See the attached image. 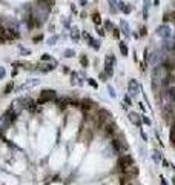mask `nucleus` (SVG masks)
<instances>
[{
	"mask_svg": "<svg viewBox=\"0 0 175 185\" xmlns=\"http://www.w3.org/2000/svg\"><path fill=\"white\" fill-rule=\"evenodd\" d=\"M78 3H80V6H86L88 5V0H78Z\"/></svg>",
	"mask_w": 175,
	"mask_h": 185,
	"instance_id": "obj_35",
	"label": "nucleus"
},
{
	"mask_svg": "<svg viewBox=\"0 0 175 185\" xmlns=\"http://www.w3.org/2000/svg\"><path fill=\"white\" fill-rule=\"evenodd\" d=\"M40 40H43V34H40V36H36V37H34V42H40Z\"/></svg>",
	"mask_w": 175,
	"mask_h": 185,
	"instance_id": "obj_30",
	"label": "nucleus"
},
{
	"mask_svg": "<svg viewBox=\"0 0 175 185\" xmlns=\"http://www.w3.org/2000/svg\"><path fill=\"white\" fill-rule=\"evenodd\" d=\"M170 142L172 145H175V122L170 125Z\"/></svg>",
	"mask_w": 175,
	"mask_h": 185,
	"instance_id": "obj_18",
	"label": "nucleus"
},
{
	"mask_svg": "<svg viewBox=\"0 0 175 185\" xmlns=\"http://www.w3.org/2000/svg\"><path fill=\"white\" fill-rule=\"evenodd\" d=\"M112 31H114V37H120V29L118 28H114Z\"/></svg>",
	"mask_w": 175,
	"mask_h": 185,
	"instance_id": "obj_31",
	"label": "nucleus"
},
{
	"mask_svg": "<svg viewBox=\"0 0 175 185\" xmlns=\"http://www.w3.org/2000/svg\"><path fill=\"white\" fill-rule=\"evenodd\" d=\"M108 77H109V76H108V74H106V73H100V79H101V80H103V82H105Z\"/></svg>",
	"mask_w": 175,
	"mask_h": 185,
	"instance_id": "obj_32",
	"label": "nucleus"
},
{
	"mask_svg": "<svg viewBox=\"0 0 175 185\" xmlns=\"http://www.w3.org/2000/svg\"><path fill=\"white\" fill-rule=\"evenodd\" d=\"M152 159H154L155 162H160V159H161V154H160V151H155L154 154H152Z\"/></svg>",
	"mask_w": 175,
	"mask_h": 185,
	"instance_id": "obj_23",
	"label": "nucleus"
},
{
	"mask_svg": "<svg viewBox=\"0 0 175 185\" xmlns=\"http://www.w3.org/2000/svg\"><path fill=\"white\" fill-rule=\"evenodd\" d=\"M88 45H89L91 48H94V50H100V42L95 40V39H92V37L88 39Z\"/></svg>",
	"mask_w": 175,
	"mask_h": 185,
	"instance_id": "obj_13",
	"label": "nucleus"
},
{
	"mask_svg": "<svg viewBox=\"0 0 175 185\" xmlns=\"http://www.w3.org/2000/svg\"><path fill=\"white\" fill-rule=\"evenodd\" d=\"M172 182H174V185H175V177H174V180H172Z\"/></svg>",
	"mask_w": 175,
	"mask_h": 185,
	"instance_id": "obj_41",
	"label": "nucleus"
},
{
	"mask_svg": "<svg viewBox=\"0 0 175 185\" xmlns=\"http://www.w3.org/2000/svg\"><path fill=\"white\" fill-rule=\"evenodd\" d=\"M13 88H14V84H13V82H9V84L3 88V94H9L11 91H13Z\"/></svg>",
	"mask_w": 175,
	"mask_h": 185,
	"instance_id": "obj_20",
	"label": "nucleus"
},
{
	"mask_svg": "<svg viewBox=\"0 0 175 185\" xmlns=\"http://www.w3.org/2000/svg\"><path fill=\"white\" fill-rule=\"evenodd\" d=\"M120 26H121V29H123V32H124V36H131V28H129V26H128V23H126V22H124V20H121L120 22Z\"/></svg>",
	"mask_w": 175,
	"mask_h": 185,
	"instance_id": "obj_14",
	"label": "nucleus"
},
{
	"mask_svg": "<svg viewBox=\"0 0 175 185\" xmlns=\"http://www.w3.org/2000/svg\"><path fill=\"white\" fill-rule=\"evenodd\" d=\"M80 62H82V66H83V68H86L88 65H89V62H88V57H86L85 54L80 56Z\"/></svg>",
	"mask_w": 175,
	"mask_h": 185,
	"instance_id": "obj_21",
	"label": "nucleus"
},
{
	"mask_svg": "<svg viewBox=\"0 0 175 185\" xmlns=\"http://www.w3.org/2000/svg\"><path fill=\"white\" fill-rule=\"evenodd\" d=\"M128 91H129V94H131V97H137V96H138V93H140V85H138V82H137L135 79L129 80V84H128Z\"/></svg>",
	"mask_w": 175,
	"mask_h": 185,
	"instance_id": "obj_6",
	"label": "nucleus"
},
{
	"mask_svg": "<svg viewBox=\"0 0 175 185\" xmlns=\"http://www.w3.org/2000/svg\"><path fill=\"white\" fill-rule=\"evenodd\" d=\"M157 34L161 37V39L166 40V39H169V37H170V28L166 23H163L161 26H158V28H157Z\"/></svg>",
	"mask_w": 175,
	"mask_h": 185,
	"instance_id": "obj_7",
	"label": "nucleus"
},
{
	"mask_svg": "<svg viewBox=\"0 0 175 185\" xmlns=\"http://www.w3.org/2000/svg\"><path fill=\"white\" fill-rule=\"evenodd\" d=\"M108 90H109V94H111V97H115V91H114V88H112L111 85L108 86Z\"/></svg>",
	"mask_w": 175,
	"mask_h": 185,
	"instance_id": "obj_29",
	"label": "nucleus"
},
{
	"mask_svg": "<svg viewBox=\"0 0 175 185\" xmlns=\"http://www.w3.org/2000/svg\"><path fill=\"white\" fill-rule=\"evenodd\" d=\"M88 84H89L91 86H94V88H97V86H98V85H97V82L94 80V79H88Z\"/></svg>",
	"mask_w": 175,
	"mask_h": 185,
	"instance_id": "obj_26",
	"label": "nucleus"
},
{
	"mask_svg": "<svg viewBox=\"0 0 175 185\" xmlns=\"http://www.w3.org/2000/svg\"><path fill=\"white\" fill-rule=\"evenodd\" d=\"M105 29H109V31H111V29H114V25H112L109 20H106V22H105Z\"/></svg>",
	"mask_w": 175,
	"mask_h": 185,
	"instance_id": "obj_24",
	"label": "nucleus"
},
{
	"mask_svg": "<svg viewBox=\"0 0 175 185\" xmlns=\"http://www.w3.org/2000/svg\"><path fill=\"white\" fill-rule=\"evenodd\" d=\"M95 120H97L98 127H106V125H109L111 122H114V120H112V114L108 111V109H100V111L97 113V116H95Z\"/></svg>",
	"mask_w": 175,
	"mask_h": 185,
	"instance_id": "obj_2",
	"label": "nucleus"
},
{
	"mask_svg": "<svg viewBox=\"0 0 175 185\" xmlns=\"http://www.w3.org/2000/svg\"><path fill=\"white\" fill-rule=\"evenodd\" d=\"M57 40H59V37H57V36H52L51 39L48 40V45H54V43L57 42Z\"/></svg>",
	"mask_w": 175,
	"mask_h": 185,
	"instance_id": "obj_25",
	"label": "nucleus"
},
{
	"mask_svg": "<svg viewBox=\"0 0 175 185\" xmlns=\"http://www.w3.org/2000/svg\"><path fill=\"white\" fill-rule=\"evenodd\" d=\"M92 20H94V23H95V25H100V14H98V13H94V16H92Z\"/></svg>",
	"mask_w": 175,
	"mask_h": 185,
	"instance_id": "obj_22",
	"label": "nucleus"
},
{
	"mask_svg": "<svg viewBox=\"0 0 175 185\" xmlns=\"http://www.w3.org/2000/svg\"><path fill=\"white\" fill-rule=\"evenodd\" d=\"M49 13H51V5L48 2H45V0H37V5L32 8V16L37 23L40 25L41 22L46 20Z\"/></svg>",
	"mask_w": 175,
	"mask_h": 185,
	"instance_id": "obj_1",
	"label": "nucleus"
},
{
	"mask_svg": "<svg viewBox=\"0 0 175 185\" xmlns=\"http://www.w3.org/2000/svg\"><path fill=\"white\" fill-rule=\"evenodd\" d=\"M124 102H126V105H131V97H129V96H124Z\"/></svg>",
	"mask_w": 175,
	"mask_h": 185,
	"instance_id": "obj_36",
	"label": "nucleus"
},
{
	"mask_svg": "<svg viewBox=\"0 0 175 185\" xmlns=\"http://www.w3.org/2000/svg\"><path fill=\"white\" fill-rule=\"evenodd\" d=\"M71 37H72V40H74V42H78V40H80V31H78L77 28H74L71 31Z\"/></svg>",
	"mask_w": 175,
	"mask_h": 185,
	"instance_id": "obj_15",
	"label": "nucleus"
},
{
	"mask_svg": "<svg viewBox=\"0 0 175 185\" xmlns=\"http://www.w3.org/2000/svg\"><path fill=\"white\" fill-rule=\"evenodd\" d=\"M114 65H115V57H114V54H109L105 59V71L109 77L114 74Z\"/></svg>",
	"mask_w": 175,
	"mask_h": 185,
	"instance_id": "obj_4",
	"label": "nucleus"
},
{
	"mask_svg": "<svg viewBox=\"0 0 175 185\" xmlns=\"http://www.w3.org/2000/svg\"><path fill=\"white\" fill-rule=\"evenodd\" d=\"M143 122H144V123H147V125H151V120L147 119V117H143Z\"/></svg>",
	"mask_w": 175,
	"mask_h": 185,
	"instance_id": "obj_37",
	"label": "nucleus"
},
{
	"mask_svg": "<svg viewBox=\"0 0 175 185\" xmlns=\"http://www.w3.org/2000/svg\"><path fill=\"white\" fill-rule=\"evenodd\" d=\"M163 167H169V162H167V160H163Z\"/></svg>",
	"mask_w": 175,
	"mask_h": 185,
	"instance_id": "obj_39",
	"label": "nucleus"
},
{
	"mask_svg": "<svg viewBox=\"0 0 175 185\" xmlns=\"http://www.w3.org/2000/svg\"><path fill=\"white\" fill-rule=\"evenodd\" d=\"M63 56H64L66 59H71V57H74V56H75V51H74V50H71V48H69V50H64Z\"/></svg>",
	"mask_w": 175,
	"mask_h": 185,
	"instance_id": "obj_19",
	"label": "nucleus"
},
{
	"mask_svg": "<svg viewBox=\"0 0 175 185\" xmlns=\"http://www.w3.org/2000/svg\"><path fill=\"white\" fill-rule=\"evenodd\" d=\"M75 84H77V74H72V85H75Z\"/></svg>",
	"mask_w": 175,
	"mask_h": 185,
	"instance_id": "obj_34",
	"label": "nucleus"
},
{
	"mask_svg": "<svg viewBox=\"0 0 175 185\" xmlns=\"http://www.w3.org/2000/svg\"><path fill=\"white\" fill-rule=\"evenodd\" d=\"M39 84H40V80H37V79H32V80L26 82L25 85L18 86V88H17V91H22V90H26V88H32V86H37Z\"/></svg>",
	"mask_w": 175,
	"mask_h": 185,
	"instance_id": "obj_10",
	"label": "nucleus"
},
{
	"mask_svg": "<svg viewBox=\"0 0 175 185\" xmlns=\"http://www.w3.org/2000/svg\"><path fill=\"white\" fill-rule=\"evenodd\" d=\"M97 31H98V34H100V36H105V31H103V29H100V28H98Z\"/></svg>",
	"mask_w": 175,
	"mask_h": 185,
	"instance_id": "obj_38",
	"label": "nucleus"
},
{
	"mask_svg": "<svg viewBox=\"0 0 175 185\" xmlns=\"http://www.w3.org/2000/svg\"><path fill=\"white\" fill-rule=\"evenodd\" d=\"M41 60H51V54H43L41 56Z\"/></svg>",
	"mask_w": 175,
	"mask_h": 185,
	"instance_id": "obj_33",
	"label": "nucleus"
},
{
	"mask_svg": "<svg viewBox=\"0 0 175 185\" xmlns=\"http://www.w3.org/2000/svg\"><path fill=\"white\" fill-rule=\"evenodd\" d=\"M131 164H134V159H132L129 154H123V156H120V157H118V162H117V165H118L120 170L129 167Z\"/></svg>",
	"mask_w": 175,
	"mask_h": 185,
	"instance_id": "obj_5",
	"label": "nucleus"
},
{
	"mask_svg": "<svg viewBox=\"0 0 175 185\" xmlns=\"http://www.w3.org/2000/svg\"><path fill=\"white\" fill-rule=\"evenodd\" d=\"M5 76H6V70H5V68H2V66H0V79H3Z\"/></svg>",
	"mask_w": 175,
	"mask_h": 185,
	"instance_id": "obj_28",
	"label": "nucleus"
},
{
	"mask_svg": "<svg viewBox=\"0 0 175 185\" xmlns=\"http://www.w3.org/2000/svg\"><path fill=\"white\" fill-rule=\"evenodd\" d=\"M161 185H167V182H166L164 179H163V177H161Z\"/></svg>",
	"mask_w": 175,
	"mask_h": 185,
	"instance_id": "obj_40",
	"label": "nucleus"
},
{
	"mask_svg": "<svg viewBox=\"0 0 175 185\" xmlns=\"http://www.w3.org/2000/svg\"><path fill=\"white\" fill-rule=\"evenodd\" d=\"M80 105H82L83 109H89V108H92L95 103H94V102H91V100H83V103H80Z\"/></svg>",
	"mask_w": 175,
	"mask_h": 185,
	"instance_id": "obj_16",
	"label": "nucleus"
},
{
	"mask_svg": "<svg viewBox=\"0 0 175 185\" xmlns=\"http://www.w3.org/2000/svg\"><path fill=\"white\" fill-rule=\"evenodd\" d=\"M147 34V29H146V26H143V28H140V36L141 37H144Z\"/></svg>",
	"mask_w": 175,
	"mask_h": 185,
	"instance_id": "obj_27",
	"label": "nucleus"
},
{
	"mask_svg": "<svg viewBox=\"0 0 175 185\" xmlns=\"http://www.w3.org/2000/svg\"><path fill=\"white\" fill-rule=\"evenodd\" d=\"M55 65H57V62H52L51 65H39L37 68H39V71H41V73H49V71L54 70Z\"/></svg>",
	"mask_w": 175,
	"mask_h": 185,
	"instance_id": "obj_12",
	"label": "nucleus"
},
{
	"mask_svg": "<svg viewBox=\"0 0 175 185\" xmlns=\"http://www.w3.org/2000/svg\"><path fill=\"white\" fill-rule=\"evenodd\" d=\"M118 46H120V51H121V54H123V56H128V54H129L128 46H126V43H124V42H120Z\"/></svg>",
	"mask_w": 175,
	"mask_h": 185,
	"instance_id": "obj_17",
	"label": "nucleus"
},
{
	"mask_svg": "<svg viewBox=\"0 0 175 185\" xmlns=\"http://www.w3.org/2000/svg\"><path fill=\"white\" fill-rule=\"evenodd\" d=\"M118 9L121 11V13H124V14H129L132 11V6L128 5V3H124V2H118Z\"/></svg>",
	"mask_w": 175,
	"mask_h": 185,
	"instance_id": "obj_11",
	"label": "nucleus"
},
{
	"mask_svg": "<svg viewBox=\"0 0 175 185\" xmlns=\"http://www.w3.org/2000/svg\"><path fill=\"white\" fill-rule=\"evenodd\" d=\"M11 34L8 32V29L5 28L3 25H0V42H6V40H11Z\"/></svg>",
	"mask_w": 175,
	"mask_h": 185,
	"instance_id": "obj_8",
	"label": "nucleus"
},
{
	"mask_svg": "<svg viewBox=\"0 0 175 185\" xmlns=\"http://www.w3.org/2000/svg\"><path fill=\"white\" fill-rule=\"evenodd\" d=\"M57 99V93L54 90H43L39 96V103L43 105V103H48V102H52Z\"/></svg>",
	"mask_w": 175,
	"mask_h": 185,
	"instance_id": "obj_3",
	"label": "nucleus"
},
{
	"mask_svg": "<svg viewBox=\"0 0 175 185\" xmlns=\"http://www.w3.org/2000/svg\"><path fill=\"white\" fill-rule=\"evenodd\" d=\"M129 120H131V122L134 123V125H137V127L141 125V116L137 114V113H134V111L129 113Z\"/></svg>",
	"mask_w": 175,
	"mask_h": 185,
	"instance_id": "obj_9",
	"label": "nucleus"
}]
</instances>
